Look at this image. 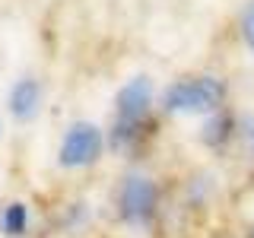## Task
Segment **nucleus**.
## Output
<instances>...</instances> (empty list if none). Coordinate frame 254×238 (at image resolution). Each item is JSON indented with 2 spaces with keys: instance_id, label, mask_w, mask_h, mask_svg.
Wrapping results in <instances>:
<instances>
[{
  "instance_id": "obj_1",
  "label": "nucleus",
  "mask_w": 254,
  "mask_h": 238,
  "mask_svg": "<svg viewBox=\"0 0 254 238\" xmlns=\"http://www.w3.org/2000/svg\"><path fill=\"white\" fill-rule=\"evenodd\" d=\"M226 86L216 76H194V79H178L165 89L162 105L175 115H197V111H216L222 105Z\"/></svg>"
},
{
  "instance_id": "obj_2",
  "label": "nucleus",
  "mask_w": 254,
  "mask_h": 238,
  "mask_svg": "<svg viewBox=\"0 0 254 238\" xmlns=\"http://www.w3.org/2000/svg\"><path fill=\"white\" fill-rule=\"evenodd\" d=\"M102 156V130L89 121H76L64 133L58 162L64 169H83V165H92L95 159Z\"/></svg>"
},
{
  "instance_id": "obj_3",
  "label": "nucleus",
  "mask_w": 254,
  "mask_h": 238,
  "mask_svg": "<svg viewBox=\"0 0 254 238\" xmlns=\"http://www.w3.org/2000/svg\"><path fill=\"white\" fill-rule=\"evenodd\" d=\"M156 184L146 175H127L121 194H118V206H121V216L127 222H146L156 213Z\"/></svg>"
},
{
  "instance_id": "obj_4",
  "label": "nucleus",
  "mask_w": 254,
  "mask_h": 238,
  "mask_svg": "<svg viewBox=\"0 0 254 238\" xmlns=\"http://www.w3.org/2000/svg\"><path fill=\"white\" fill-rule=\"evenodd\" d=\"M149 102H153V83L146 76H133L118 92V133H124L127 127H137L149 111Z\"/></svg>"
},
{
  "instance_id": "obj_5",
  "label": "nucleus",
  "mask_w": 254,
  "mask_h": 238,
  "mask_svg": "<svg viewBox=\"0 0 254 238\" xmlns=\"http://www.w3.org/2000/svg\"><path fill=\"white\" fill-rule=\"evenodd\" d=\"M38 99H42V86H38L35 79H19L10 92V111L19 121H29L38 111Z\"/></svg>"
},
{
  "instance_id": "obj_6",
  "label": "nucleus",
  "mask_w": 254,
  "mask_h": 238,
  "mask_svg": "<svg viewBox=\"0 0 254 238\" xmlns=\"http://www.w3.org/2000/svg\"><path fill=\"white\" fill-rule=\"evenodd\" d=\"M232 130H235V121L226 115V111H216V115L206 121V127H203V143H210V146H222V143L232 137Z\"/></svg>"
},
{
  "instance_id": "obj_7",
  "label": "nucleus",
  "mask_w": 254,
  "mask_h": 238,
  "mask_svg": "<svg viewBox=\"0 0 254 238\" xmlns=\"http://www.w3.org/2000/svg\"><path fill=\"white\" fill-rule=\"evenodd\" d=\"M26 206L22 203H10L6 206V213H3V232L10 235V238H16L19 232H26Z\"/></svg>"
},
{
  "instance_id": "obj_8",
  "label": "nucleus",
  "mask_w": 254,
  "mask_h": 238,
  "mask_svg": "<svg viewBox=\"0 0 254 238\" xmlns=\"http://www.w3.org/2000/svg\"><path fill=\"white\" fill-rule=\"evenodd\" d=\"M242 38H245V45L254 51V0L242 10Z\"/></svg>"
},
{
  "instance_id": "obj_9",
  "label": "nucleus",
  "mask_w": 254,
  "mask_h": 238,
  "mask_svg": "<svg viewBox=\"0 0 254 238\" xmlns=\"http://www.w3.org/2000/svg\"><path fill=\"white\" fill-rule=\"evenodd\" d=\"M242 140H245V146H248V153H254V115H248L242 121Z\"/></svg>"
},
{
  "instance_id": "obj_10",
  "label": "nucleus",
  "mask_w": 254,
  "mask_h": 238,
  "mask_svg": "<svg viewBox=\"0 0 254 238\" xmlns=\"http://www.w3.org/2000/svg\"><path fill=\"white\" fill-rule=\"evenodd\" d=\"M248 238H254V229H251V232H248Z\"/></svg>"
}]
</instances>
